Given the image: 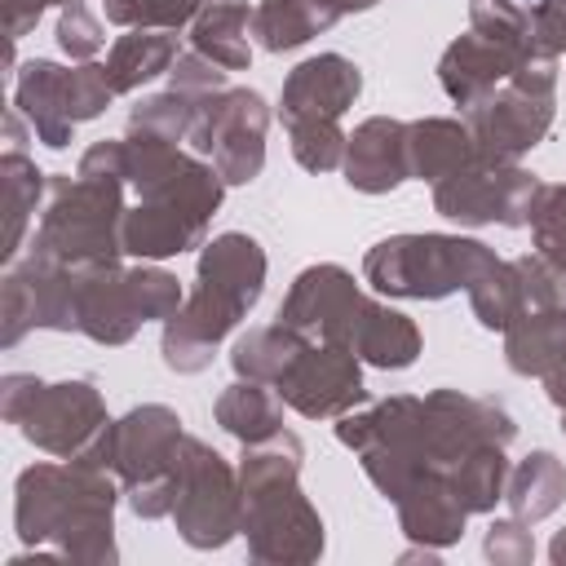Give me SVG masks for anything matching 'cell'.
Here are the masks:
<instances>
[{
	"label": "cell",
	"mask_w": 566,
	"mask_h": 566,
	"mask_svg": "<svg viewBox=\"0 0 566 566\" xmlns=\"http://www.w3.org/2000/svg\"><path fill=\"white\" fill-rule=\"evenodd\" d=\"M128 150V190L124 212V256L168 261L208 243V226L226 199L221 172L177 142L150 133H124Z\"/></svg>",
	"instance_id": "6da1fadb"
},
{
	"label": "cell",
	"mask_w": 566,
	"mask_h": 566,
	"mask_svg": "<svg viewBox=\"0 0 566 566\" xmlns=\"http://www.w3.org/2000/svg\"><path fill=\"white\" fill-rule=\"evenodd\" d=\"M119 478L80 460H35L13 482V531L22 544H53L75 566H115Z\"/></svg>",
	"instance_id": "7a4b0ae2"
},
{
	"label": "cell",
	"mask_w": 566,
	"mask_h": 566,
	"mask_svg": "<svg viewBox=\"0 0 566 566\" xmlns=\"http://www.w3.org/2000/svg\"><path fill=\"white\" fill-rule=\"evenodd\" d=\"M265 274H270V256L252 234H243V230L212 234L195 261V292L164 323V336H159L164 367L177 376L208 371L217 345L261 301Z\"/></svg>",
	"instance_id": "3957f363"
},
{
	"label": "cell",
	"mask_w": 566,
	"mask_h": 566,
	"mask_svg": "<svg viewBox=\"0 0 566 566\" xmlns=\"http://www.w3.org/2000/svg\"><path fill=\"white\" fill-rule=\"evenodd\" d=\"M305 442L292 429L274 438L248 442L239 451V486H243V526L248 557L261 566H310L323 557V517L314 500L301 491Z\"/></svg>",
	"instance_id": "277c9868"
},
{
	"label": "cell",
	"mask_w": 566,
	"mask_h": 566,
	"mask_svg": "<svg viewBox=\"0 0 566 566\" xmlns=\"http://www.w3.org/2000/svg\"><path fill=\"white\" fill-rule=\"evenodd\" d=\"M124 212H128V181L53 172L35 234L27 243L57 256L71 270L115 265L124 261Z\"/></svg>",
	"instance_id": "5b68a950"
},
{
	"label": "cell",
	"mask_w": 566,
	"mask_h": 566,
	"mask_svg": "<svg viewBox=\"0 0 566 566\" xmlns=\"http://www.w3.org/2000/svg\"><path fill=\"white\" fill-rule=\"evenodd\" d=\"M491 256L495 248L469 234H442V230L389 234L367 248L363 283L389 301H442L451 292H464Z\"/></svg>",
	"instance_id": "8992f818"
},
{
	"label": "cell",
	"mask_w": 566,
	"mask_h": 566,
	"mask_svg": "<svg viewBox=\"0 0 566 566\" xmlns=\"http://www.w3.org/2000/svg\"><path fill=\"white\" fill-rule=\"evenodd\" d=\"M336 442L349 447L367 473V482L394 504L420 473L438 469L429 451V416L424 398L389 394L371 407H354L336 420ZM442 473V469H438Z\"/></svg>",
	"instance_id": "52a82bcc"
},
{
	"label": "cell",
	"mask_w": 566,
	"mask_h": 566,
	"mask_svg": "<svg viewBox=\"0 0 566 566\" xmlns=\"http://www.w3.org/2000/svg\"><path fill=\"white\" fill-rule=\"evenodd\" d=\"M181 438H186L181 416L164 402H142V407L124 411L119 420H111V429H106L111 473L119 478V491L142 522L172 517Z\"/></svg>",
	"instance_id": "ba28073f"
},
{
	"label": "cell",
	"mask_w": 566,
	"mask_h": 566,
	"mask_svg": "<svg viewBox=\"0 0 566 566\" xmlns=\"http://www.w3.org/2000/svg\"><path fill=\"white\" fill-rule=\"evenodd\" d=\"M473 155L486 164H517L535 150L557 119V57H535L495 84L464 115Z\"/></svg>",
	"instance_id": "9c48e42d"
},
{
	"label": "cell",
	"mask_w": 566,
	"mask_h": 566,
	"mask_svg": "<svg viewBox=\"0 0 566 566\" xmlns=\"http://www.w3.org/2000/svg\"><path fill=\"white\" fill-rule=\"evenodd\" d=\"M177 535L199 548H226L243 526V486L239 469L203 438L186 433L177 447V500H172Z\"/></svg>",
	"instance_id": "30bf717a"
},
{
	"label": "cell",
	"mask_w": 566,
	"mask_h": 566,
	"mask_svg": "<svg viewBox=\"0 0 566 566\" xmlns=\"http://www.w3.org/2000/svg\"><path fill=\"white\" fill-rule=\"evenodd\" d=\"M265 133H270L265 97L248 84H230L199 102L186 146L203 155L226 186H248L265 168Z\"/></svg>",
	"instance_id": "8fae6325"
},
{
	"label": "cell",
	"mask_w": 566,
	"mask_h": 566,
	"mask_svg": "<svg viewBox=\"0 0 566 566\" xmlns=\"http://www.w3.org/2000/svg\"><path fill=\"white\" fill-rule=\"evenodd\" d=\"M539 190V177L526 172L522 164H486V159H469L464 168L447 172L442 181H433V212H442L455 226H526L531 217V199Z\"/></svg>",
	"instance_id": "7c38bea8"
},
{
	"label": "cell",
	"mask_w": 566,
	"mask_h": 566,
	"mask_svg": "<svg viewBox=\"0 0 566 566\" xmlns=\"http://www.w3.org/2000/svg\"><path fill=\"white\" fill-rule=\"evenodd\" d=\"M106 424H111V411H106L102 389L93 380L75 376V380H53V385L44 380L40 394L31 398V407L22 411L18 433L44 455L75 460L102 438Z\"/></svg>",
	"instance_id": "4fadbf2b"
},
{
	"label": "cell",
	"mask_w": 566,
	"mask_h": 566,
	"mask_svg": "<svg viewBox=\"0 0 566 566\" xmlns=\"http://www.w3.org/2000/svg\"><path fill=\"white\" fill-rule=\"evenodd\" d=\"M274 389L305 420H340L345 411L367 402L363 358L327 340H310L296 363L274 380Z\"/></svg>",
	"instance_id": "5bb4252c"
},
{
	"label": "cell",
	"mask_w": 566,
	"mask_h": 566,
	"mask_svg": "<svg viewBox=\"0 0 566 566\" xmlns=\"http://www.w3.org/2000/svg\"><path fill=\"white\" fill-rule=\"evenodd\" d=\"M424 416H429V451L442 473H451V464H460L482 442L509 447L517 438L513 416L495 398H473L460 389H429Z\"/></svg>",
	"instance_id": "9a60e30c"
},
{
	"label": "cell",
	"mask_w": 566,
	"mask_h": 566,
	"mask_svg": "<svg viewBox=\"0 0 566 566\" xmlns=\"http://www.w3.org/2000/svg\"><path fill=\"white\" fill-rule=\"evenodd\" d=\"M327 345H340V349L358 354L367 367L402 371V367H411L420 358L424 336H420V327L402 310H394L380 296H367L363 292L354 301V310L340 318V327L327 336Z\"/></svg>",
	"instance_id": "2e32d148"
},
{
	"label": "cell",
	"mask_w": 566,
	"mask_h": 566,
	"mask_svg": "<svg viewBox=\"0 0 566 566\" xmlns=\"http://www.w3.org/2000/svg\"><path fill=\"white\" fill-rule=\"evenodd\" d=\"M363 93V71L345 53H314L296 62L279 93V119H340Z\"/></svg>",
	"instance_id": "e0dca14e"
},
{
	"label": "cell",
	"mask_w": 566,
	"mask_h": 566,
	"mask_svg": "<svg viewBox=\"0 0 566 566\" xmlns=\"http://www.w3.org/2000/svg\"><path fill=\"white\" fill-rule=\"evenodd\" d=\"M535 57H553V53H517V49H504V44H495V40H486V35H478L469 27L464 35H455L442 49V57H438V84H442V93L464 115L473 102H482L495 84H504L517 66H526Z\"/></svg>",
	"instance_id": "ac0fdd59"
},
{
	"label": "cell",
	"mask_w": 566,
	"mask_h": 566,
	"mask_svg": "<svg viewBox=\"0 0 566 566\" xmlns=\"http://www.w3.org/2000/svg\"><path fill=\"white\" fill-rule=\"evenodd\" d=\"M80 287H75V332L88 336L93 345H128L142 332V310L133 301L128 287V265H93V270H75Z\"/></svg>",
	"instance_id": "d6986e66"
},
{
	"label": "cell",
	"mask_w": 566,
	"mask_h": 566,
	"mask_svg": "<svg viewBox=\"0 0 566 566\" xmlns=\"http://www.w3.org/2000/svg\"><path fill=\"white\" fill-rule=\"evenodd\" d=\"M358 296H363V287L345 265L318 261V265H305L292 279V287H287V296H283L274 318L296 327V332H305L310 340H327L340 327V318L354 310Z\"/></svg>",
	"instance_id": "ffe728a7"
},
{
	"label": "cell",
	"mask_w": 566,
	"mask_h": 566,
	"mask_svg": "<svg viewBox=\"0 0 566 566\" xmlns=\"http://www.w3.org/2000/svg\"><path fill=\"white\" fill-rule=\"evenodd\" d=\"M345 186L358 195H389L411 177L407 159V119L371 115L345 142Z\"/></svg>",
	"instance_id": "44dd1931"
},
{
	"label": "cell",
	"mask_w": 566,
	"mask_h": 566,
	"mask_svg": "<svg viewBox=\"0 0 566 566\" xmlns=\"http://www.w3.org/2000/svg\"><path fill=\"white\" fill-rule=\"evenodd\" d=\"M13 106L27 115V128L49 150H66L75 142L71 119V66L53 57H31L13 80Z\"/></svg>",
	"instance_id": "7402d4cb"
},
{
	"label": "cell",
	"mask_w": 566,
	"mask_h": 566,
	"mask_svg": "<svg viewBox=\"0 0 566 566\" xmlns=\"http://www.w3.org/2000/svg\"><path fill=\"white\" fill-rule=\"evenodd\" d=\"M394 509H398V531H402L411 544H429V548H451V544H460V535H464V526H469V517H473V513L460 504V495L451 491V478L438 473V469L420 473V478L394 500Z\"/></svg>",
	"instance_id": "603a6c76"
},
{
	"label": "cell",
	"mask_w": 566,
	"mask_h": 566,
	"mask_svg": "<svg viewBox=\"0 0 566 566\" xmlns=\"http://www.w3.org/2000/svg\"><path fill=\"white\" fill-rule=\"evenodd\" d=\"M504 363L517 376H548L557 363H566V301L517 314L504 332Z\"/></svg>",
	"instance_id": "cb8c5ba5"
},
{
	"label": "cell",
	"mask_w": 566,
	"mask_h": 566,
	"mask_svg": "<svg viewBox=\"0 0 566 566\" xmlns=\"http://www.w3.org/2000/svg\"><path fill=\"white\" fill-rule=\"evenodd\" d=\"M407 159H411V177L420 181H442L447 172L464 168L473 155V137L464 119L451 115H424V119H407Z\"/></svg>",
	"instance_id": "d4e9b609"
},
{
	"label": "cell",
	"mask_w": 566,
	"mask_h": 566,
	"mask_svg": "<svg viewBox=\"0 0 566 566\" xmlns=\"http://www.w3.org/2000/svg\"><path fill=\"white\" fill-rule=\"evenodd\" d=\"M283 394L274 389V385H265V380H239L234 376V385H226L221 394H217V402H212V420L239 442V447H248V442H261V438H274L279 429H283Z\"/></svg>",
	"instance_id": "484cf974"
},
{
	"label": "cell",
	"mask_w": 566,
	"mask_h": 566,
	"mask_svg": "<svg viewBox=\"0 0 566 566\" xmlns=\"http://www.w3.org/2000/svg\"><path fill=\"white\" fill-rule=\"evenodd\" d=\"M181 57L177 49V31H150V27H128L111 53H106V75H111V88L124 97V93H137L142 84L159 80L172 71V62Z\"/></svg>",
	"instance_id": "4316f807"
},
{
	"label": "cell",
	"mask_w": 566,
	"mask_h": 566,
	"mask_svg": "<svg viewBox=\"0 0 566 566\" xmlns=\"http://www.w3.org/2000/svg\"><path fill=\"white\" fill-rule=\"evenodd\" d=\"M0 190H4V243H0V261L9 265L27 248L31 217L44 208L49 172H40L35 159L22 155V150H4V159H0Z\"/></svg>",
	"instance_id": "83f0119b"
},
{
	"label": "cell",
	"mask_w": 566,
	"mask_h": 566,
	"mask_svg": "<svg viewBox=\"0 0 566 566\" xmlns=\"http://www.w3.org/2000/svg\"><path fill=\"white\" fill-rule=\"evenodd\" d=\"M27 287H31V301H35V327L44 332H75V287H80V274L71 265H62L57 256L40 252L27 243V252L18 261H9Z\"/></svg>",
	"instance_id": "f1b7e54d"
},
{
	"label": "cell",
	"mask_w": 566,
	"mask_h": 566,
	"mask_svg": "<svg viewBox=\"0 0 566 566\" xmlns=\"http://www.w3.org/2000/svg\"><path fill=\"white\" fill-rule=\"evenodd\" d=\"M190 49L226 71H248L252 66V4L212 0L190 27Z\"/></svg>",
	"instance_id": "f546056e"
},
{
	"label": "cell",
	"mask_w": 566,
	"mask_h": 566,
	"mask_svg": "<svg viewBox=\"0 0 566 566\" xmlns=\"http://www.w3.org/2000/svg\"><path fill=\"white\" fill-rule=\"evenodd\" d=\"M566 500V460H557L553 451H531L509 469V486H504V504L517 522L535 526L544 517H553Z\"/></svg>",
	"instance_id": "4dcf8cb0"
},
{
	"label": "cell",
	"mask_w": 566,
	"mask_h": 566,
	"mask_svg": "<svg viewBox=\"0 0 566 566\" xmlns=\"http://www.w3.org/2000/svg\"><path fill=\"white\" fill-rule=\"evenodd\" d=\"M310 345V336L305 332H296V327H287V323H265V327H248L239 340H234V349H230V367H234V376L239 380H265V385H274L292 363H296V354Z\"/></svg>",
	"instance_id": "1f68e13d"
},
{
	"label": "cell",
	"mask_w": 566,
	"mask_h": 566,
	"mask_svg": "<svg viewBox=\"0 0 566 566\" xmlns=\"http://www.w3.org/2000/svg\"><path fill=\"white\" fill-rule=\"evenodd\" d=\"M336 22L323 18L310 0H261L252 4V35L265 53H292L314 35L332 31Z\"/></svg>",
	"instance_id": "d6a6232c"
},
{
	"label": "cell",
	"mask_w": 566,
	"mask_h": 566,
	"mask_svg": "<svg viewBox=\"0 0 566 566\" xmlns=\"http://www.w3.org/2000/svg\"><path fill=\"white\" fill-rule=\"evenodd\" d=\"M509 447L500 442H482L473 447L460 464H451V491L460 495V504L469 513H495V504H504V486H509V469L513 460L504 455Z\"/></svg>",
	"instance_id": "836d02e7"
},
{
	"label": "cell",
	"mask_w": 566,
	"mask_h": 566,
	"mask_svg": "<svg viewBox=\"0 0 566 566\" xmlns=\"http://www.w3.org/2000/svg\"><path fill=\"white\" fill-rule=\"evenodd\" d=\"M464 296H469L473 318H478L486 332H504V327L517 318V310H522V292H517V270H513V261L491 256V261L473 274V283L464 287Z\"/></svg>",
	"instance_id": "e575fe53"
},
{
	"label": "cell",
	"mask_w": 566,
	"mask_h": 566,
	"mask_svg": "<svg viewBox=\"0 0 566 566\" xmlns=\"http://www.w3.org/2000/svg\"><path fill=\"white\" fill-rule=\"evenodd\" d=\"M469 27L504 49L517 53H544L531 27V9L522 0H469Z\"/></svg>",
	"instance_id": "d590c367"
},
{
	"label": "cell",
	"mask_w": 566,
	"mask_h": 566,
	"mask_svg": "<svg viewBox=\"0 0 566 566\" xmlns=\"http://www.w3.org/2000/svg\"><path fill=\"white\" fill-rule=\"evenodd\" d=\"M195 111H199V97H186L177 88H164V93H150L142 97L133 111H128V133H150V137H164V142H186L190 128H195Z\"/></svg>",
	"instance_id": "8d00e7d4"
},
{
	"label": "cell",
	"mask_w": 566,
	"mask_h": 566,
	"mask_svg": "<svg viewBox=\"0 0 566 566\" xmlns=\"http://www.w3.org/2000/svg\"><path fill=\"white\" fill-rule=\"evenodd\" d=\"M283 128H287V142H292V159L305 172H336L345 164L349 133L340 128V119H292Z\"/></svg>",
	"instance_id": "74e56055"
},
{
	"label": "cell",
	"mask_w": 566,
	"mask_h": 566,
	"mask_svg": "<svg viewBox=\"0 0 566 566\" xmlns=\"http://www.w3.org/2000/svg\"><path fill=\"white\" fill-rule=\"evenodd\" d=\"M212 0H102L106 22L115 27H150V31H186Z\"/></svg>",
	"instance_id": "f35d334b"
},
{
	"label": "cell",
	"mask_w": 566,
	"mask_h": 566,
	"mask_svg": "<svg viewBox=\"0 0 566 566\" xmlns=\"http://www.w3.org/2000/svg\"><path fill=\"white\" fill-rule=\"evenodd\" d=\"M526 226H531L535 252L566 274V181H539Z\"/></svg>",
	"instance_id": "ab89813d"
},
{
	"label": "cell",
	"mask_w": 566,
	"mask_h": 566,
	"mask_svg": "<svg viewBox=\"0 0 566 566\" xmlns=\"http://www.w3.org/2000/svg\"><path fill=\"white\" fill-rule=\"evenodd\" d=\"M53 35H57V49H62L71 62H93V57L102 53V44H106V27L97 22V13H93L84 0L57 9Z\"/></svg>",
	"instance_id": "60d3db41"
},
{
	"label": "cell",
	"mask_w": 566,
	"mask_h": 566,
	"mask_svg": "<svg viewBox=\"0 0 566 566\" xmlns=\"http://www.w3.org/2000/svg\"><path fill=\"white\" fill-rule=\"evenodd\" d=\"M27 332H35V301H31L27 279L13 265H4V279H0V345L13 349Z\"/></svg>",
	"instance_id": "b9f144b4"
},
{
	"label": "cell",
	"mask_w": 566,
	"mask_h": 566,
	"mask_svg": "<svg viewBox=\"0 0 566 566\" xmlns=\"http://www.w3.org/2000/svg\"><path fill=\"white\" fill-rule=\"evenodd\" d=\"M119 93L111 88V75H106V62H75L71 66V119L84 124V119H97Z\"/></svg>",
	"instance_id": "7bdbcfd3"
},
{
	"label": "cell",
	"mask_w": 566,
	"mask_h": 566,
	"mask_svg": "<svg viewBox=\"0 0 566 566\" xmlns=\"http://www.w3.org/2000/svg\"><path fill=\"white\" fill-rule=\"evenodd\" d=\"M482 553L486 562L495 566H531L535 562V539H531V526L517 522L513 513L509 517H495L482 535Z\"/></svg>",
	"instance_id": "ee69618b"
},
{
	"label": "cell",
	"mask_w": 566,
	"mask_h": 566,
	"mask_svg": "<svg viewBox=\"0 0 566 566\" xmlns=\"http://www.w3.org/2000/svg\"><path fill=\"white\" fill-rule=\"evenodd\" d=\"M230 71L226 66H217V62H208L203 53H181L177 62H172V71H168V88H177V93H186V97H212V93H221V88H230V80H226Z\"/></svg>",
	"instance_id": "f6af8a7d"
},
{
	"label": "cell",
	"mask_w": 566,
	"mask_h": 566,
	"mask_svg": "<svg viewBox=\"0 0 566 566\" xmlns=\"http://www.w3.org/2000/svg\"><path fill=\"white\" fill-rule=\"evenodd\" d=\"M531 27L544 53L562 57L566 53V0H531Z\"/></svg>",
	"instance_id": "bcb514c9"
},
{
	"label": "cell",
	"mask_w": 566,
	"mask_h": 566,
	"mask_svg": "<svg viewBox=\"0 0 566 566\" xmlns=\"http://www.w3.org/2000/svg\"><path fill=\"white\" fill-rule=\"evenodd\" d=\"M40 376L35 371H4L0 376V416L9 420V424H18L22 420V411L31 407V398L40 394Z\"/></svg>",
	"instance_id": "7dc6e473"
},
{
	"label": "cell",
	"mask_w": 566,
	"mask_h": 566,
	"mask_svg": "<svg viewBox=\"0 0 566 566\" xmlns=\"http://www.w3.org/2000/svg\"><path fill=\"white\" fill-rule=\"evenodd\" d=\"M66 4H80V0H4V27H9V40L31 35L35 22L44 18V9H66Z\"/></svg>",
	"instance_id": "c3c4849f"
},
{
	"label": "cell",
	"mask_w": 566,
	"mask_h": 566,
	"mask_svg": "<svg viewBox=\"0 0 566 566\" xmlns=\"http://www.w3.org/2000/svg\"><path fill=\"white\" fill-rule=\"evenodd\" d=\"M544 394H548V402L557 407V416H562V433H566V363H557V367L544 376Z\"/></svg>",
	"instance_id": "681fc988"
},
{
	"label": "cell",
	"mask_w": 566,
	"mask_h": 566,
	"mask_svg": "<svg viewBox=\"0 0 566 566\" xmlns=\"http://www.w3.org/2000/svg\"><path fill=\"white\" fill-rule=\"evenodd\" d=\"M323 18H332V22H340V18H349V13H363V9H371V4H380V0H310Z\"/></svg>",
	"instance_id": "f907efd6"
},
{
	"label": "cell",
	"mask_w": 566,
	"mask_h": 566,
	"mask_svg": "<svg viewBox=\"0 0 566 566\" xmlns=\"http://www.w3.org/2000/svg\"><path fill=\"white\" fill-rule=\"evenodd\" d=\"M27 115L18 111V106H9V115H4V133H9V150H22V142H27Z\"/></svg>",
	"instance_id": "816d5d0a"
},
{
	"label": "cell",
	"mask_w": 566,
	"mask_h": 566,
	"mask_svg": "<svg viewBox=\"0 0 566 566\" xmlns=\"http://www.w3.org/2000/svg\"><path fill=\"white\" fill-rule=\"evenodd\" d=\"M548 562H553V566H566V526L548 539Z\"/></svg>",
	"instance_id": "f5cc1de1"
}]
</instances>
